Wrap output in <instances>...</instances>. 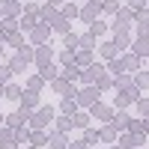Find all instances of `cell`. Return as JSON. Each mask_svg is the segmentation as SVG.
<instances>
[{"label": "cell", "instance_id": "6", "mask_svg": "<svg viewBox=\"0 0 149 149\" xmlns=\"http://www.w3.org/2000/svg\"><path fill=\"white\" fill-rule=\"evenodd\" d=\"M21 102L27 104V107H36V104H39V93H36V90H27V93H21Z\"/></svg>", "mask_w": 149, "mask_h": 149}, {"label": "cell", "instance_id": "20", "mask_svg": "<svg viewBox=\"0 0 149 149\" xmlns=\"http://www.w3.org/2000/svg\"><path fill=\"white\" fill-rule=\"evenodd\" d=\"M72 119H74V125H78V128H86V125H90V116H86V113H74Z\"/></svg>", "mask_w": 149, "mask_h": 149}, {"label": "cell", "instance_id": "29", "mask_svg": "<svg viewBox=\"0 0 149 149\" xmlns=\"http://www.w3.org/2000/svg\"><path fill=\"white\" fill-rule=\"evenodd\" d=\"M33 24H36V18H33V15H27V18H21V27H24V30H33Z\"/></svg>", "mask_w": 149, "mask_h": 149}, {"label": "cell", "instance_id": "23", "mask_svg": "<svg viewBox=\"0 0 149 149\" xmlns=\"http://www.w3.org/2000/svg\"><path fill=\"white\" fill-rule=\"evenodd\" d=\"M15 140H18V143H27V140H30V131H27V128H15Z\"/></svg>", "mask_w": 149, "mask_h": 149}, {"label": "cell", "instance_id": "5", "mask_svg": "<svg viewBox=\"0 0 149 149\" xmlns=\"http://www.w3.org/2000/svg\"><path fill=\"white\" fill-rule=\"evenodd\" d=\"M98 12H102V3H95V0H93V3L86 6V9L81 12V15H84V21H90V24H93V21L98 18Z\"/></svg>", "mask_w": 149, "mask_h": 149}, {"label": "cell", "instance_id": "33", "mask_svg": "<svg viewBox=\"0 0 149 149\" xmlns=\"http://www.w3.org/2000/svg\"><path fill=\"white\" fill-rule=\"evenodd\" d=\"M137 33H140V39H146V36H149V27H143V24H140V27H137Z\"/></svg>", "mask_w": 149, "mask_h": 149}, {"label": "cell", "instance_id": "27", "mask_svg": "<svg viewBox=\"0 0 149 149\" xmlns=\"http://www.w3.org/2000/svg\"><path fill=\"white\" fill-rule=\"evenodd\" d=\"M134 84H137V86H149V74H146V72H140L137 78H134Z\"/></svg>", "mask_w": 149, "mask_h": 149}, {"label": "cell", "instance_id": "26", "mask_svg": "<svg viewBox=\"0 0 149 149\" xmlns=\"http://www.w3.org/2000/svg\"><path fill=\"white\" fill-rule=\"evenodd\" d=\"M102 9H107V12H119V3H116V0H104Z\"/></svg>", "mask_w": 149, "mask_h": 149}, {"label": "cell", "instance_id": "4", "mask_svg": "<svg viewBox=\"0 0 149 149\" xmlns=\"http://www.w3.org/2000/svg\"><path fill=\"white\" fill-rule=\"evenodd\" d=\"M27 119H30V110H15L12 116H6V125H9V128H21Z\"/></svg>", "mask_w": 149, "mask_h": 149}, {"label": "cell", "instance_id": "7", "mask_svg": "<svg viewBox=\"0 0 149 149\" xmlns=\"http://www.w3.org/2000/svg\"><path fill=\"white\" fill-rule=\"evenodd\" d=\"M140 143H143V137H131V134H122V140H119L122 149H134V146H140Z\"/></svg>", "mask_w": 149, "mask_h": 149}, {"label": "cell", "instance_id": "35", "mask_svg": "<svg viewBox=\"0 0 149 149\" xmlns=\"http://www.w3.org/2000/svg\"><path fill=\"white\" fill-rule=\"evenodd\" d=\"M69 149H84V143H74V146H69Z\"/></svg>", "mask_w": 149, "mask_h": 149}, {"label": "cell", "instance_id": "38", "mask_svg": "<svg viewBox=\"0 0 149 149\" xmlns=\"http://www.w3.org/2000/svg\"><path fill=\"white\" fill-rule=\"evenodd\" d=\"M33 149H39V146H33Z\"/></svg>", "mask_w": 149, "mask_h": 149}, {"label": "cell", "instance_id": "8", "mask_svg": "<svg viewBox=\"0 0 149 149\" xmlns=\"http://www.w3.org/2000/svg\"><path fill=\"white\" fill-rule=\"evenodd\" d=\"M60 107H63L66 116H74V113H78V102H74V98H63V104H60Z\"/></svg>", "mask_w": 149, "mask_h": 149}, {"label": "cell", "instance_id": "9", "mask_svg": "<svg viewBox=\"0 0 149 149\" xmlns=\"http://www.w3.org/2000/svg\"><path fill=\"white\" fill-rule=\"evenodd\" d=\"M134 57H149V42H146V39H137V42H134Z\"/></svg>", "mask_w": 149, "mask_h": 149}, {"label": "cell", "instance_id": "22", "mask_svg": "<svg viewBox=\"0 0 149 149\" xmlns=\"http://www.w3.org/2000/svg\"><path fill=\"white\" fill-rule=\"evenodd\" d=\"M113 45H116V48H119V51H122V48H125V45H128V36H125V33H122V30H116V42H113Z\"/></svg>", "mask_w": 149, "mask_h": 149}, {"label": "cell", "instance_id": "19", "mask_svg": "<svg viewBox=\"0 0 149 149\" xmlns=\"http://www.w3.org/2000/svg\"><path fill=\"white\" fill-rule=\"evenodd\" d=\"M6 98H12V102H18V98H21V90H18L15 84H9V86H6Z\"/></svg>", "mask_w": 149, "mask_h": 149}, {"label": "cell", "instance_id": "30", "mask_svg": "<svg viewBox=\"0 0 149 149\" xmlns=\"http://www.w3.org/2000/svg\"><path fill=\"white\" fill-rule=\"evenodd\" d=\"M66 45L74 48V45H78V36H74V33H66Z\"/></svg>", "mask_w": 149, "mask_h": 149}, {"label": "cell", "instance_id": "15", "mask_svg": "<svg viewBox=\"0 0 149 149\" xmlns=\"http://www.w3.org/2000/svg\"><path fill=\"white\" fill-rule=\"evenodd\" d=\"M102 57H104V60H113V57H116V45H113V42H104V45H102Z\"/></svg>", "mask_w": 149, "mask_h": 149}, {"label": "cell", "instance_id": "16", "mask_svg": "<svg viewBox=\"0 0 149 149\" xmlns=\"http://www.w3.org/2000/svg\"><path fill=\"white\" fill-rule=\"evenodd\" d=\"M48 36H51V30H48V27H36V30H33V42H45Z\"/></svg>", "mask_w": 149, "mask_h": 149}, {"label": "cell", "instance_id": "17", "mask_svg": "<svg viewBox=\"0 0 149 149\" xmlns=\"http://www.w3.org/2000/svg\"><path fill=\"white\" fill-rule=\"evenodd\" d=\"M51 149H69V146H66V134H63V131H60L57 137L51 140Z\"/></svg>", "mask_w": 149, "mask_h": 149}, {"label": "cell", "instance_id": "24", "mask_svg": "<svg viewBox=\"0 0 149 149\" xmlns=\"http://www.w3.org/2000/svg\"><path fill=\"white\" fill-rule=\"evenodd\" d=\"M98 134H102V140H113V137H116V128H113V125H107L104 131H98Z\"/></svg>", "mask_w": 149, "mask_h": 149}, {"label": "cell", "instance_id": "32", "mask_svg": "<svg viewBox=\"0 0 149 149\" xmlns=\"http://www.w3.org/2000/svg\"><path fill=\"white\" fill-rule=\"evenodd\" d=\"M12 45H15L18 51H21V48H24V39H21V36H12Z\"/></svg>", "mask_w": 149, "mask_h": 149}, {"label": "cell", "instance_id": "34", "mask_svg": "<svg viewBox=\"0 0 149 149\" xmlns=\"http://www.w3.org/2000/svg\"><path fill=\"white\" fill-rule=\"evenodd\" d=\"M128 6H131V9H140V6H143V0H128Z\"/></svg>", "mask_w": 149, "mask_h": 149}, {"label": "cell", "instance_id": "25", "mask_svg": "<svg viewBox=\"0 0 149 149\" xmlns=\"http://www.w3.org/2000/svg\"><path fill=\"white\" fill-rule=\"evenodd\" d=\"M110 72H113V74H119L122 69H125V66H122V60H110V66H107Z\"/></svg>", "mask_w": 149, "mask_h": 149}, {"label": "cell", "instance_id": "12", "mask_svg": "<svg viewBox=\"0 0 149 149\" xmlns=\"http://www.w3.org/2000/svg\"><path fill=\"white\" fill-rule=\"evenodd\" d=\"M45 140H48V134H45L42 128H36V131L30 134V143H33V146H45Z\"/></svg>", "mask_w": 149, "mask_h": 149}, {"label": "cell", "instance_id": "3", "mask_svg": "<svg viewBox=\"0 0 149 149\" xmlns=\"http://www.w3.org/2000/svg\"><path fill=\"white\" fill-rule=\"evenodd\" d=\"M102 74H104V66H102V63H90V66L84 69L81 81H84V84H93V81H98V78H102Z\"/></svg>", "mask_w": 149, "mask_h": 149}, {"label": "cell", "instance_id": "13", "mask_svg": "<svg viewBox=\"0 0 149 149\" xmlns=\"http://www.w3.org/2000/svg\"><path fill=\"white\" fill-rule=\"evenodd\" d=\"M93 116H102V119H110V116H113V113H110V107H104V104H93Z\"/></svg>", "mask_w": 149, "mask_h": 149}, {"label": "cell", "instance_id": "31", "mask_svg": "<svg viewBox=\"0 0 149 149\" xmlns=\"http://www.w3.org/2000/svg\"><path fill=\"white\" fill-rule=\"evenodd\" d=\"M137 110H140V113H149V102H146V98H140V102H137Z\"/></svg>", "mask_w": 149, "mask_h": 149}, {"label": "cell", "instance_id": "2", "mask_svg": "<svg viewBox=\"0 0 149 149\" xmlns=\"http://www.w3.org/2000/svg\"><path fill=\"white\" fill-rule=\"evenodd\" d=\"M78 104H84V107H93L95 102H98V86H86L84 93H78V98H74Z\"/></svg>", "mask_w": 149, "mask_h": 149}, {"label": "cell", "instance_id": "10", "mask_svg": "<svg viewBox=\"0 0 149 149\" xmlns=\"http://www.w3.org/2000/svg\"><path fill=\"white\" fill-rule=\"evenodd\" d=\"M128 122H131V119H128L125 113H116V116H110V125H113V128H128Z\"/></svg>", "mask_w": 149, "mask_h": 149}, {"label": "cell", "instance_id": "11", "mask_svg": "<svg viewBox=\"0 0 149 149\" xmlns=\"http://www.w3.org/2000/svg\"><path fill=\"white\" fill-rule=\"evenodd\" d=\"M39 72H42V74H39L42 81H54V78H57V69H54L51 63H48V66H39Z\"/></svg>", "mask_w": 149, "mask_h": 149}, {"label": "cell", "instance_id": "14", "mask_svg": "<svg viewBox=\"0 0 149 149\" xmlns=\"http://www.w3.org/2000/svg\"><path fill=\"white\" fill-rule=\"evenodd\" d=\"M36 63H39V66H48V63H51V48H48V51L39 48V51H36Z\"/></svg>", "mask_w": 149, "mask_h": 149}, {"label": "cell", "instance_id": "18", "mask_svg": "<svg viewBox=\"0 0 149 149\" xmlns=\"http://www.w3.org/2000/svg\"><path fill=\"white\" fill-rule=\"evenodd\" d=\"M102 140V134L98 131H93V128H86V134H84V143H98Z\"/></svg>", "mask_w": 149, "mask_h": 149}, {"label": "cell", "instance_id": "37", "mask_svg": "<svg viewBox=\"0 0 149 149\" xmlns=\"http://www.w3.org/2000/svg\"><path fill=\"white\" fill-rule=\"evenodd\" d=\"M0 122H3V116H0Z\"/></svg>", "mask_w": 149, "mask_h": 149}, {"label": "cell", "instance_id": "21", "mask_svg": "<svg viewBox=\"0 0 149 149\" xmlns=\"http://www.w3.org/2000/svg\"><path fill=\"white\" fill-rule=\"evenodd\" d=\"M72 125H74V119H72V116H66V113L60 116V131H63V134H66V131H69Z\"/></svg>", "mask_w": 149, "mask_h": 149}, {"label": "cell", "instance_id": "28", "mask_svg": "<svg viewBox=\"0 0 149 149\" xmlns=\"http://www.w3.org/2000/svg\"><path fill=\"white\" fill-rule=\"evenodd\" d=\"M15 27H18V24L12 21V18H6V21H3V33H15Z\"/></svg>", "mask_w": 149, "mask_h": 149}, {"label": "cell", "instance_id": "1", "mask_svg": "<svg viewBox=\"0 0 149 149\" xmlns=\"http://www.w3.org/2000/svg\"><path fill=\"white\" fill-rule=\"evenodd\" d=\"M51 119H54V110L51 107H39L30 122H33V128H45V125H51Z\"/></svg>", "mask_w": 149, "mask_h": 149}, {"label": "cell", "instance_id": "36", "mask_svg": "<svg viewBox=\"0 0 149 149\" xmlns=\"http://www.w3.org/2000/svg\"><path fill=\"white\" fill-rule=\"evenodd\" d=\"M51 3H63V0H51Z\"/></svg>", "mask_w": 149, "mask_h": 149}]
</instances>
